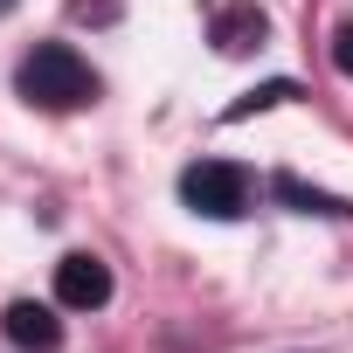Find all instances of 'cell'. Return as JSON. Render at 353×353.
<instances>
[{"label": "cell", "mask_w": 353, "mask_h": 353, "mask_svg": "<svg viewBox=\"0 0 353 353\" xmlns=\"http://www.w3.org/2000/svg\"><path fill=\"white\" fill-rule=\"evenodd\" d=\"M21 97L28 104H42V111H77V104H90L97 97V77H90V63L70 49V42H35L28 56H21Z\"/></svg>", "instance_id": "cell-1"}, {"label": "cell", "mask_w": 353, "mask_h": 353, "mask_svg": "<svg viewBox=\"0 0 353 353\" xmlns=\"http://www.w3.org/2000/svg\"><path fill=\"white\" fill-rule=\"evenodd\" d=\"M181 201H188L194 215H208V222H229V215L250 208V173L229 166V159H194V166L181 173Z\"/></svg>", "instance_id": "cell-2"}, {"label": "cell", "mask_w": 353, "mask_h": 353, "mask_svg": "<svg viewBox=\"0 0 353 353\" xmlns=\"http://www.w3.org/2000/svg\"><path fill=\"white\" fill-rule=\"evenodd\" d=\"M56 305L63 312H97V305H111V270L97 263V256H63L56 263Z\"/></svg>", "instance_id": "cell-3"}, {"label": "cell", "mask_w": 353, "mask_h": 353, "mask_svg": "<svg viewBox=\"0 0 353 353\" xmlns=\"http://www.w3.org/2000/svg\"><path fill=\"white\" fill-rule=\"evenodd\" d=\"M208 42H215L222 56H250V49H263V42H270V14L256 8V0H236V8H222V14H215Z\"/></svg>", "instance_id": "cell-4"}, {"label": "cell", "mask_w": 353, "mask_h": 353, "mask_svg": "<svg viewBox=\"0 0 353 353\" xmlns=\"http://www.w3.org/2000/svg\"><path fill=\"white\" fill-rule=\"evenodd\" d=\"M0 325H8V339L28 346V353H56V346H63V319H56L49 305H35V298H14Z\"/></svg>", "instance_id": "cell-5"}, {"label": "cell", "mask_w": 353, "mask_h": 353, "mask_svg": "<svg viewBox=\"0 0 353 353\" xmlns=\"http://www.w3.org/2000/svg\"><path fill=\"white\" fill-rule=\"evenodd\" d=\"M277 194H284V201H291L298 215H346V208H339L332 194H312V188H298V181H277Z\"/></svg>", "instance_id": "cell-6"}, {"label": "cell", "mask_w": 353, "mask_h": 353, "mask_svg": "<svg viewBox=\"0 0 353 353\" xmlns=\"http://www.w3.org/2000/svg\"><path fill=\"white\" fill-rule=\"evenodd\" d=\"M284 97H298V83H263V90H250L243 104H229V118H250V111H270V104H284Z\"/></svg>", "instance_id": "cell-7"}, {"label": "cell", "mask_w": 353, "mask_h": 353, "mask_svg": "<svg viewBox=\"0 0 353 353\" xmlns=\"http://www.w3.org/2000/svg\"><path fill=\"white\" fill-rule=\"evenodd\" d=\"M332 63H339V77H353V21L332 35Z\"/></svg>", "instance_id": "cell-8"}, {"label": "cell", "mask_w": 353, "mask_h": 353, "mask_svg": "<svg viewBox=\"0 0 353 353\" xmlns=\"http://www.w3.org/2000/svg\"><path fill=\"white\" fill-rule=\"evenodd\" d=\"M8 8H14V0H0V14H8Z\"/></svg>", "instance_id": "cell-9"}]
</instances>
